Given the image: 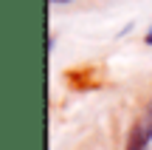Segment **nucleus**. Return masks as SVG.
<instances>
[{
	"label": "nucleus",
	"instance_id": "obj_2",
	"mask_svg": "<svg viewBox=\"0 0 152 150\" xmlns=\"http://www.w3.org/2000/svg\"><path fill=\"white\" fill-rule=\"evenodd\" d=\"M135 128L144 133V139H152V102H149L147 113H144V119H141V122H135Z\"/></svg>",
	"mask_w": 152,
	"mask_h": 150
},
{
	"label": "nucleus",
	"instance_id": "obj_1",
	"mask_svg": "<svg viewBox=\"0 0 152 150\" xmlns=\"http://www.w3.org/2000/svg\"><path fill=\"white\" fill-rule=\"evenodd\" d=\"M149 145V139H144V133L138 128H132L130 130V139H127V150H147Z\"/></svg>",
	"mask_w": 152,
	"mask_h": 150
},
{
	"label": "nucleus",
	"instance_id": "obj_3",
	"mask_svg": "<svg viewBox=\"0 0 152 150\" xmlns=\"http://www.w3.org/2000/svg\"><path fill=\"white\" fill-rule=\"evenodd\" d=\"M147 43L152 45V28H149V31H147Z\"/></svg>",
	"mask_w": 152,
	"mask_h": 150
},
{
	"label": "nucleus",
	"instance_id": "obj_4",
	"mask_svg": "<svg viewBox=\"0 0 152 150\" xmlns=\"http://www.w3.org/2000/svg\"><path fill=\"white\" fill-rule=\"evenodd\" d=\"M48 3H71V0H48Z\"/></svg>",
	"mask_w": 152,
	"mask_h": 150
}]
</instances>
